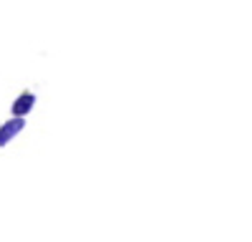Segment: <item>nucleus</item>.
<instances>
[{"label": "nucleus", "instance_id": "f257e3e1", "mask_svg": "<svg viewBox=\"0 0 252 242\" xmlns=\"http://www.w3.org/2000/svg\"><path fill=\"white\" fill-rule=\"evenodd\" d=\"M23 129H26V119H8V121H3V126H0V147L10 144Z\"/></svg>", "mask_w": 252, "mask_h": 242}, {"label": "nucleus", "instance_id": "f03ea898", "mask_svg": "<svg viewBox=\"0 0 252 242\" xmlns=\"http://www.w3.org/2000/svg\"><path fill=\"white\" fill-rule=\"evenodd\" d=\"M33 106H35V93H31V91L20 93V96L13 101V106H10L13 119H26V116L33 111Z\"/></svg>", "mask_w": 252, "mask_h": 242}]
</instances>
